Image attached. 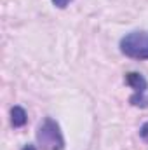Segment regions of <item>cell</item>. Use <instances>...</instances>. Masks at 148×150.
Instances as JSON below:
<instances>
[{"instance_id": "6da1fadb", "label": "cell", "mask_w": 148, "mask_h": 150, "mask_svg": "<svg viewBox=\"0 0 148 150\" xmlns=\"http://www.w3.org/2000/svg\"><path fill=\"white\" fill-rule=\"evenodd\" d=\"M37 143L40 150H63L65 149V138L61 133L59 124L47 117L37 129Z\"/></svg>"}, {"instance_id": "7a4b0ae2", "label": "cell", "mask_w": 148, "mask_h": 150, "mask_svg": "<svg viewBox=\"0 0 148 150\" xmlns=\"http://www.w3.org/2000/svg\"><path fill=\"white\" fill-rule=\"evenodd\" d=\"M120 51L132 59H148V32H131L122 37Z\"/></svg>"}, {"instance_id": "3957f363", "label": "cell", "mask_w": 148, "mask_h": 150, "mask_svg": "<svg viewBox=\"0 0 148 150\" xmlns=\"http://www.w3.org/2000/svg\"><path fill=\"white\" fill-rule=\"evenodd\" d=\"M125 84L132 89V96H131V103L134 107H147L145 101V91H147V79L143 75L136 74V72H129L125 74Z\"/></svg>"}, {"instance_id": "277c9868", "label": "cell", "mask_w": 148, "mask_h": 150, "mask_svg": "<svg viewBox=\"0 0 148 150\" xmlns=\"http://www.w3.org/2000/svg\"><path fill=\"white\" fill-rule=\"evenodd\" d=\"M28 120V115H26V110L23 107H12L11 110V122L14 127H23Z\"/></svg>"}, {"instance_id": "5b68a950", "label": "cell", "mask_w": 148, "mask_h": 150, "mask_svg": "<svg viewBox=\"0 0 148 150\" xmlns=\"http://www.w3.org/2000/svg\"><path fill=\"white\" fill-rule=\"evenodd\" d=\"M140 134H141V138L148 142V122H145L143 126H141V129H140Z\"/></svg>"}, {"instance_id": "8992f818", "label": "cell", "mask_w": 148, "mask_h": 150, "mask_svg": "<svg viewBox=\"0 0 148 150\" xmlns=\"http://www.w3.org/2000/svg\"><path fill=\"white\" fill-rule=\"evenodd\" d=\"M70 2H72V0H52V4H54L56 7H59V9H65Z\"/></svg>"}, {"instance_id": "52a82bcc", "label": "cell", "mask_w": 148, "mask_h": 150, "mask_svg": "<svg viewBox=\"0 0 148 150\" xmlns=\"http://www.w3.org/2000/svg\"><path fill=\"white\" fill-rule=\"evenodd\" d=\"M21 150H37V147H35V145H25Z\"/></svg>"}]
</instances>
